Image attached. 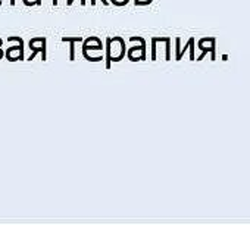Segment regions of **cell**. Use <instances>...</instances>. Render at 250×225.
Instances as JSON below:
<instances>
[{
	"instance_id": "7",
	"label": "cell",
	"mask_w": 250,
	"mask_h": 225,
	"mask_svg": "<svg viewBox=\"0 0 250 225\" xmlns=\"http://www.w3.org/2000/svg\"><path fill=\"white\" fill-rule=\"evenodd\" d=\"M83 56L88 62H102L106 53L103 46H83Z\"/></svg>"
},
{
	"instance_id": "13",
	"label": "cell",
	"mask_w": 250,
	"mask_h": 225,
	"mask_svg": "<svg viewBox=\"0 0 250 225\" xmlns=\"http://www.w3.org/2000/svg\"><path fill=\"white\" fill-rule=\"evenodd\" d=\"M22 3L25 6H39L42 5V0H22Z\"/></svg>"
},
{
	"instance_id": "4",
	"label": "cell",
	"mask_w": 250,
	"mask_h": 225,
	"mask_svg": "<svg viewBox=\"0 0 250 225\" xmlns=\"http://www.w3.org/2000/svg\"><path fill=\"white\" fill-rule=\"evenodd\" d=\"M28 46H30V50H33L30 58H28V62H31L39 53L42 55V62H44L47 59V40H46V37L31 39Z\"/></svg>"
},
{
	"instance_id": "2",
	"label": "cell",
	"mask_w": 250,
	"mask_h": 225,
	"mask_svg": "<svg viewBox=\"0 0 250 225\" xmlns=\"http://www.w3.org/2000/svg\"><path fill=\"white\" fill-rule=\"evenodd\" d=\"M127 58L130 62H145L147 59L146 55V41L140 36L130 37V49H127Z\"/></svg>"
},
{
	"instance_id": "9",
	"label": "cell",
	"mask_w": 250,
	"mask_h": 225,
	"mask_svg": "<svg viewBox=\"0 0 250 225\" xmlns=\"http://www.w3.org/2000/svg\"><path fill=\"white\" fill-rule=\"evenodd\" d=\"M63 43H69V61H75V44L77 43H83L84 39L83 37H63L62 39Z\"/></svg>"
},
{
	"instance_id": "1",
	"label": "cell",
	"mask_w": 250,
	"mask_h": 225,
	"mask_svg": "<svg viewBox=\"0 0 250 225\" xmlns=\"http://www.w3.org/2000/svg\"><path fill=\"white\" fill-rule=\"evenodd\" d=\"M106 69H110L112 62H121L127 56V46L122 37H112L106 40Z\"/></svg>"
},
{
	"instance_id": "10",
	"label": "cell",
	"mask_w": 250,
	"mask_h": 225,
	"mask_svg": "<svg viewBox=\"0 0 250 225\" xmlns=\"http://www.w3.org/2000/svg\"><path fill=\"white\" fill-rule=\"evenodd\" d=\"M83 46H103V41L99 37L91 36V37H88V39H85L83 41Z\"/></svg>"
},
{
	"instance_id": "3",
	"label": "cell",
	"mask_w": 250,
	"mask_h": 225,
	"mask_svg": "<svg viewBox=\"0 0 250 225\" xmlns=\"http://www.w3.org/2000/svg\"><path fill=\"white\" fill-rule=\"evenodd\" d=\"M159 52L165 53L167 61H171V39L168 37H153L152 39V61L156 62Z\"/></svg>"
},
{
	"instance_id": "6",
	"label": "cell",
	"mask_w": 250,
	"mask_h": 225,
	"mask_svg": "<svg viewBox=\"0 0 250 225\" xmlns=\"http://www.w3.org/2000/svg\"><path fill=\"white\" fill-rule=\"evenodd\" d=\"M8 41H17L18 46L9 47L8 52L5 53L6 59L9 62H17V61H24V40L18 36H12L8 39Z\"/></svg>"
},
{
	"instance_id": "12",
	"label": "cell",
	"mask_w": 250,
	"mask_h": 225,
	"mask_svg": "<svg viewBox=\"0 0 250 225\" xmlns=\"http://www.w3.org/2000/svg\"><path fill=\"white\" fill-rule=\"evenodd\" d=\"M153 0H133L134 6H149Z\"/></svg>"
},
{
	"instance_id": "17",
	"label": "cell",
	"mask_w": 250,
	"mask_h": 225,
	"mask_svg": "<svg viewBox=\"0 0 250 225\" xmlns=\"http://www.w3.org/2000/svg\"><path fill=\"white\" fill-rule=\"evenodd\" d=\"M3 56H5V52L2 50V47H0V59H2Z\"/></svg>"
},
{
	"instance_id": "15",
	"label": "cell",
	"mask_w": 250,
	"mask_h": 225,
	"mask_svg": "<svg viewBox=\"0 0 250 225\" xmlns=\"http://www.w3.org/2000/svg\"><path fill=\"white\" fill-rule=\"evenodd\" d=\"M72 3H74V0H66V5H68V6H71ZM80 5H81V6H85V5H87V3H85V0H81V3H80Z\"/></svg>"
},
{
	"instance_id": "19",
	"label": "cell",
	"mask_w": 250,
	"mask_h": 225,
	"mask_svg": "<svg viewBox=\"0 0 250 225\" xmlns=\"http://www.w3.org/2000/svg\"><path fill=\"white\" fill-rule=\"evenodd\" d=\"M2 44H3V40H2V39H0V47H2Z\"/></svg>"
},
{
	"instance_id": "16",
	"label": "cell",
	"mask_w": 250,
	"mask_h": 225,
	"mask_svg": "<svg viewBox=\"0 0 250 225\" xmlns=\"http://www.w3.org/2000/svg\"><path fill=\"white\" fill-rule=\"evenodd\" d=\"M52 5L53 6H58L59 5V0H52Z\"/></svg>"
},
{
	"instance_id": "14",
	"label": "cell",
	"mask_w": 250,
	"mask_h": 225,
	"mask_svg": "<svg viewBox=\"0 0 250 225\" xmlns=\"http://www.w3.org/2000/svg\"><path fill=\"white\" fill-rule=\"evenodd\" d=\"M90 5H91V6H96V0H90ZM102 5L109 6V5H110V0H102Z\"/></svg>"
},
{
	"instance_id": "18",
	"label": "cell",
	"mask_w": 250,
	"mask_h": 225,
	"mask_svg": "<svg viewBox=\"0 0 250 225\" xmlns=\"http://www.w3.org/2000/svg\"><path fill=\"white\" fill-rule=\"evenodd\" d=\"M9 5L11 6H15V0H9Z\"/></svg>"
},
{
	"instance_id": "11",
	"label": "cell",
	"mask_w": 250,
	"mask_h": 225,
	"mask_svg": "<svg viewBox=\"0 0 250 225\" xmlns=\"http://www.w3.org/2000/svg\"><path fill=\"white\" fill-rule=\"evenodd\" d=\"M130 3V0H110V5H115V6H127Z\"/></svg>"
},
{
	"instance_id": "8",
	"label": "cell",
	"mask_w": 250,
	"mask_h": 225,
	"mask_svg": "<svg viewBox=\"0 0 250 225\" xmlns=\"http://www.w3.org/2000/svg\"><path fill=\"white\" fill-rule=\"evenodd\" d=\"M180 43H181V39H180V37H177V39H175V46H177V50H175V59H177V61H181V59H183V56H184V53H186L188 49H193V47L196 46V40H194L193 37H190V39H188V41H187V44H186L183 49H180Z\"/></svg>"
},
{
	"instance_id": "5",
	"label": "cell",
	"mask_w": 250,
	"mask_h": 225,
	"mask_svg": "<svg viewBox=\"0 0 250 225\" xmlns=\"http://www.w3.org/2000/svg\"><path fill=\"white\" fill-rule=\"evenodd\" d=\"M197 46H199V50L202 52L200 56L197 58V61H202L206 56V53H210V59H212V62H215V59H216V39H213V37L200 39L197 41Z\"/></svg>"
}]
</instances>
